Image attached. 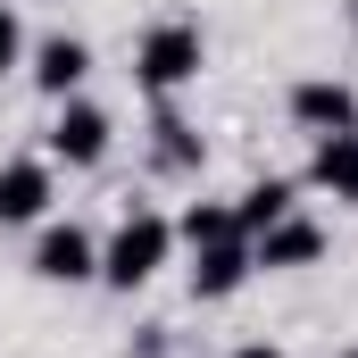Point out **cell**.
I'll return each instance as SVG.
<instances>
[{"instance_id": "obj_16", "label": "cell", "mask_w": 358, "mask_h": 358, "mask_svg": "<svg viewBox=\"0 0 358 358\" xmlns=\"http://www.w3.org/2000/svg\"><path fill=\"white\" fill-rule=\"evenodd\" d=\"M350 358H358V350H350Z\"/></svg>"}, {"instance_id": "obj_10", "label": "cell", "mask_w": 358, "mask_h": 358, "mask_svg": "<svg viewBox=\"0 0 358 358\" xmlns=\"http://www.w3.org/2000/svg\"><path fill=\"white\" fill-rule=\"evenodd\" d=\"M308 183H317L325 200L358 208V125H350V134H317V150H308Z\"/></svg>"}, {"instance_id": "obj_2", "label": "cell", "mask_w": 358, "mask_h": 358, "mask_svg": "<svg viewBox=\"0 0 358 358\" xmlns=\"http://www.w3.org/2000/svg\"><path fill=\"white\" fill-rule=\"evenodd\" d=\"M200 67H208V34H200L192 17L142 25V42H134V84L150 92V100H176L183 84H200Z\"/></svg>"}, {"instance_id": "obj_15", "label": "cell", "mask_w": 358, "mask_h": 358, "mask_svg": "<svg viewBox=\"0 0 358 358\" xmlns=\"http://www.w3.org/2000/svg\"><path fill=\"white\" fill-rule=\"evenodd\" d=\"M234 358H292V350H283V342H242Z\"/></svg>"}, {"instance_id": "obj_3", "label": "cell", "mask_w": 358, "mask_h": 358, "mask_svg": "<svg viewBox=\"0 0 358 358\" xmlns=\"http://www.w3.org/2000/svg\"><path fill=\"white\" fill-rule=\"evenodd\" d=\"M108 142H117V125H108V108L100 100H59V117H50V134H42V159L50 167H100L108 159Z\"/></svg>"}, {"instance_id": "obj_8", "label": "cell", "mask_w": 358, "mask_h": 358, "mask_svg": "<svg viewBox=\"0 0 358 358\" xmlns=\"http://www.w3.org/2000/svg\"><path fill=\"white\" fill-rule=\"evenodd\" d=\"M25 76H34V92H42V100H76V92H84V76H92V42H76V34H42Z\"/></svg>"}, {"instance_id": "obj_5", "label": "cell", "mask_w": 358, "mask_h": 358, "mask_svg": "<svg viewBox=\"0 0 358 358\" xmlns=\"http://www.w3.org/2000/svg\"><path fill=\"white\" fill-rule=\"evenodd\" d=\"M283 108H292V125H300L308 142H317V134H350V125H358V92L342 84V76H308V84H292Z\"/></svg>"}, {"instance_id": "obj_6", "label": "cell", "mask_w": 358, "mask_h": 358, "mask_svg": "<svg viewBox=\"0 0 358 358\" xmlns=\"http://www.w3.org/2000/svg\"><path fill=\"white\" fill-rule=\"evenodd\" d=\"M50 200H59L50 159H8V167H0V225H42Z\"/></svg>"}, {"instance_id": "obj_13", "label": "cell", "mask_w": 358, "mask_h": 358, "mask_svg": "<svg viewBox=\"0 0 358 358\" xmlns=\"http://www.w3.org/2000/svg\"><path fill=\"white\" fill-rule=\"evenodd\" d=\"M292 208H300V183H292V176H259L250 192H242V200H234L242 234H267L275 217H292Z\"/></svg>"}, {"instance_id": "obj_14", "label": "cell", "mask_w": 358, "mask_h": 358, "mask_svg": "<svg viewBox=\"0 0 358 358\" xmlns=\"http://www.w3.org/2000/svg\"><path fill=\"white\" fill-rule=\"evenodd\" d=\"M17 59H25V25H17V8L0 0V76H17Z\"/></svg>"}, {"instance_id": "obj_11", "label": "cell", "mask_w": 358, "mask_h": 358, "mask_svg": "<svg viewBox=\"0 0 358 358\" xmlns=\"http://www.w3.org/2000/svg\"><path fill=\"white\" fill-rule=\"evenodd\" d=\"M150 159H159L167 176H200V167H208V142H200V134L183 125L167 100H159V117H150Z\"/></svg>"}, {"instance_id": "obj_4", "label": "cell", "mask_w": 358, "mask_h": 358, "mask_svg": "<svg viewBox=\"0 0 358 358\" xmlns=\"http://www.w3.org/2000/svg\"><path fill=\"white\" fill-rule=\"evenodd\" d=\"M34 275L42 283H100V242H92L84 225H42L34 234Z\"/></svg>"}, {"instance_id": "obj_7", "label": "cell", "mask_w": 358, "mask_h": 358, "mask_svg": "<svg viewBox=\"0 0 358 358\" xmlns=\"http://www.w3.org/2000/svg\"><path fill=\"white\" fill-rule=\"evenodd\" d=\"M250 259H259V267H267V275H292V267H317V259H325V225H308V217L292 208V217H275L267 234H250Z\"/></svg>"}, {"instance_id": "obj_9", "label": "cell", "mask_w": 358, "mask_h": 358, "mask_svg": "<svg viewBox=\"0 0 358 358\" xmlns=\"http://www.w3.org/2000/svg\"><path fill=\"white\" fill-rule=\"evenodd\" d=\"M250 275H259L250 242H208V250H192V300H234Z\"/></svg>"}, {"instance_id": "obj_1", "label": "cell", "mask_w": 358, "mask_h": 358, "mask_svg": "<svg viewBox=\"0 0 358 358\" xmlns=\"http://www.w3.org/2000/svg\"><path fill=\"white\" fill-rule=\"evenodd\" d=\"M167 259H176V217L125 208V217L108 225V242H100V283H108V292H142Z\"/></svg>"}, {"instance_id": "obj_12", "label": "cell", "mask_w": 358, "mask_h": 358, "mask_svg": "<svg viewBox=\"0 0 358 358\" xmlns=\"http://www.w3.org/2000/svg\"><path fill=\"white\" fill-rule=\"evenodd\" d=\"M176 242L183 250H208V242H250V234H242L234 200H192V208L176 217Z\"/></svg>"}]
</instances>
